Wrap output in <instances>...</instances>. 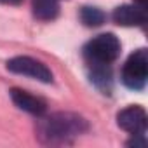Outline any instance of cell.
Returning a JSON list of instances; mask_svg holds the SVG:
<instances>
[{
    "mask_svg": "<svg viewBox=\"0 0 148 148\" xmlns=\"http://www.w3.org/2000/svg\"><path fill=\"white\" fill-rule=\"evenodd\" d=\"M89 129V124L84 117L77 113L59 112L44 119L38 125L40 136L47 143H66L71 138H77Z\"/></svg>",
    "mask_w": 148,
    "mask_h": 148,
    "instance_id": "cell-1",
    "label": "cell"
},
{
    "mask_svg": "<svg viewBox=\"0 0 148 148\" xmlns=\"http://www.w3.org/2000/svg\"><path fill=\"white\" fill-rule=\"evenodd\" d=\"M84 54L89 63L110 64L120 54V42L113 33H103V35H98L96 38H92L86 45Z\"/></svg>",
    "mask_w": 148,
    "mask_h": 148,
    "instance_id": "cell-2",
    "label": "cell"
},
{
    "mask_svg": "<svg viewBox=\"0 0 148 148\" xmlns=\"http://www.w3.org/2000/svg\"><path fill=\"white\" fill-rule=\"evenodd\" d=\"M148 79V54L145 49H138L134 54L129 56L122 68V82L134 91L145 87Z\"/></svg>",
    "mask_w": 148,
    "mask_h": 148,
    "instance_id": "cell-3",
    "label": "cell"
},
{
    "mask_svg": "<svg viewBox=\"0 0 148 148\" xmlns=\"http://www.w3.org/2000/svg\"><path fill=\"white\" fill-rule=\"evenodd\" d=\"M7 70L12 71V73H18V75H25V77H30V79H35V80H40V82H52V73L51 70L33 59V58H28V56H18V58H12L7 61Z\"/></svg>",
    "mask_w": 148,
    "mask_h": 148,
    "instance_id": "cell-4",
    "label": "cell"
},
{
    "mask_svg": "<svg viewBox=\"0 0 148 148\" xmlns=\"http://www.w3.org/2000/svg\"><path fill=\"white\" fill-rule=\"evenodd\" d=\"M117 124H119L120 129H124V131H127L131 134H145L146 124H148L146 112L141 106H138V105L127 106L122 112H119Z\"/></svg>",
    "mask_w": 148,
    "mask_h": 148,
    "instance_id": "cell-5",
    "label": "cell"
},
{
    "mask_svg": "<svg viewBox=\"0 0 148 148\" xmlns=\"http://www.w3.org/2000/svg\"><path fill=\"white\" fill-rule=\"evenodd\" d=\"M11 99L14 101V105L18 108H21L32 115H37V117L44 115L47 110V105L44 99H40L26 91H21V89H11Z\"/></svg>",
    "mask_w": 148,
    "mask_h": 148,
    "instance_id": "cell-6",
    "label": "cell"
},
{
    "mask_svg": "<svg viewBox=\"0 0 148 148\" xmlns=\"http://www.w3.org/2000/svg\"><path fill=\"white\" fill-rule=\"evenodd\" d=\"M112 18L120 26H141L146 21L143 5H120L113 11Z\"/></svg>",
    "mask_w": 148,
    "mask_h": 148,
    "instance_id": "cell-7",
    "label": "cell"
},
{
    "mask_svg": "<svg viewBox=\"0 0 148 148\" xmlns=\"http://www.w3.org/2000/svg\"><path fill=\"white\" fill-rule=\"evenodd\" d=\"M91 68V82L99 87L101 91H110L112 87V71L106 64L101 63H89Z\"/></svg>",
    "mask_w": 148,
    "mask_h": 148,
    "instance_id": "cell-8",
    "label": "cell"
},
{
    "mask_svg": "<svg viewBox=\"0 0 148 148\" xmlns=\"http://www.w3.org/2000/svg\"><path fill=\"white\" fill-rule=\"evenodd\" d=\"M58 0H33V16L42 21H51L58 16Z\"/></svg>",
    "mask_w": 148,
    "mask_h": 148,
    "instance_id": "cell-9",
    "label": "cell"
},
{
    "mask_svg": "<svg viewBox=\"0 0 148 148\" xmlns=\"http://www.w3.org/2000/svg\"><path fill=\"white\" fill-rule=\"evenodd\" d=\"M80 19H82V23H84L86 26L94 28V26H101V25L105 23L106 14H105L101 9H98V7H89V5H86V7H82V11H80Z\"/></svg>",
    "mask_w": 148,
    "mask_h": 148,
    "instance_id": "cell-10",
    "label": "cell"
},
{
    "mask_svg": "<svg viewBox=\"0 0 148 148\" xmlns=\"http://www.w3.org/2000/svg\"><path fill=\"white\" fill-rule=\"evenodd\" d=\"M23 0H0V4H7V5H18Z\"/></svg>",
    "mask_w": 148,
    "mask_h": 148,
    "instance_id": "cell-11",
    "label": "cell"
},
{
    "mask_svg": "<svg viewBox=\"0 0 148 148\" xmlns=\"http://www.w3.org/2000/svg\"><path fill=\"white\" fill-rule=\"evenodd\" d=\"M134 2H136L138 5H143V7H145V4H146V0H134Z\"/></svg>",
    "mask_w": 148,
    "mask_h": 148,
    "instance_id": "cell-12",
    "label": "cell"
}]
</instances>
